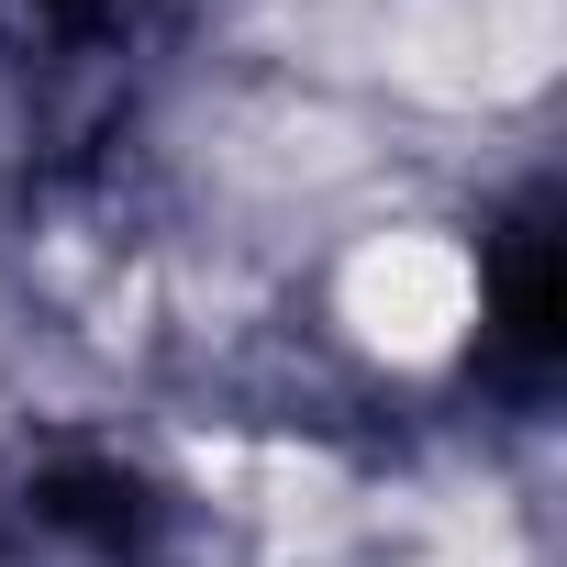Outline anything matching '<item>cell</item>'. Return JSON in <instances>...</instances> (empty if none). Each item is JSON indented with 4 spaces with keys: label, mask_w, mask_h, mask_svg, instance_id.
I'll return each mask as SVG.
<instances>
[{
    "label": "cell",
    "mask_w": 567,
    "mask_h": 567,
    "mask_svg": "<svg viewBox=\"0 0 567 567\" xmlns=\"http://www.w3.org/2000/svg\"><path fill=\"white\" fill-rule=\"evenodd\" d=\"M346 312H357L368 346H390V357H445V346L467 334V312H478V278H467L456 245H434V234H390V245L357 256Z\"/></svg>",
    "instance_id": "1"
}]
</instances>
